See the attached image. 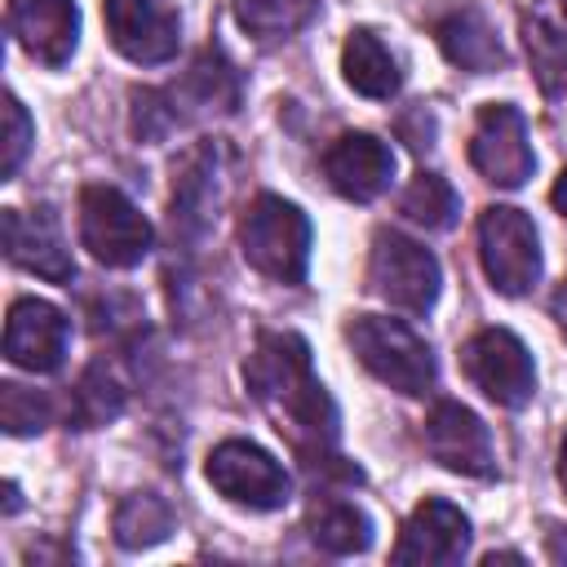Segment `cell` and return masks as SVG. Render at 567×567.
I'll list each match as a JSON object with an SVG mask.
<instances>
[{
  "mask_svg": "<svg viewBox=\"0 0 567 567\" xmlns=\"http://www.w3.org/2000/svg\"><path fill=\"white\" fill-rule=\"evenodd\" d=\"M434 40H439V49H443V58H447L452 66L474 71V75L496 71V66L505 62V49H501V40H496L487 13L474 9V4L447 9V13L434 22Z\"/></svg>",
  "mask_w": 567,
  "mask_h": 567,
  "instance_id": "ffe728a7",
  "label": "cell"
},
{
  "mask_svg": "<svg viewBox=\"0 0 567 567\" xmlns=\"http://www.w3.org/2000/svg\"><path fill=\"white\" fill-rule=\"evenodd\" d=\"M252 399L275 416V430L288 434L297 452L319 461L337 439V408L310 372V346L297 332H261L257 350L244 363Z\"/></svg>",
  "mask_w": 567,
  "mask_h": 567,
  "instance_id": "6da1fadb",
  "label": "cell"
},
{
  "mask_svg": "<svg viewBox=\"0 0 567 567\" xmlns=\"http://www.w3.org/2000/svg\"><path fill=\"white\" fill-rule=\"evenodd\" d=\"M549 199H554V208L567 217V168H563V177L554 182V195H549Z\"/></svg>",
  "mask_w": 567,
  "mask_h": 567,
  "instance_id": "f1b7e54d",
  "label": "cell"
},
{
  "mask_svg": "<svg viewBox=\"0 0 567 567\" xmlns=\"http://www.w3.org/2000/svg\"><path fill=\"white\" fill-rule=\"evenodd\" d=\"M120 408H124V381H120L106 363H93V368L80 377L75 394H71V421H75L80 430H93V425L115 421Z\"/></svg>",
  "mask_w": 567,
  "mask_h": 567,
  "instance_id": "603a6c76",
  "label": "cell"
},
{
  "mask_svg": "<svg viewBox=\"0 0 567 567\" xmlns=\"http://www.w3.org/2000/svg\"><path fill=\"white\" fill-rule=\"evenodd\" d=\"M0 115H4V137H0V177H13V173H18V164H22V155H27V146H31V120H27V111H22V102H18V97H4Z\"/></svg>",
  "mask_w": 567,
  "mask_h": 567,
  "instance_id": "83f0119b",
  "label": "cell"
},
{
  "mask_svg": "<svg viewBox=\"0 0 567 567\" xmlns=\"http://www.w3.org/2000/svg\"><path fill=\"white\" fill-rule=\"evenodd\" d=\"M461 368L501 408H523L536 390V368L527 346L505 328H483L461 346Z\"/></svg>",
  "mask_w": 567,
  "mask_h": 567,
  "instance_id": "ba28073f",
  "label": "cell"
},
{
  "mask_svg": "<svg viewBox=\"0 0 567 567\" xmlns=\"http://www.w3.org/2000/svg\"><path fill=\"white\" fill-rule=\"evenodd\" d=\"M470 549V518L430 496L412 509V518L403 523V536L394 545V563H461V554Z\"/></svg>",
  "mask_w": 567,
  "mask_h": 567,
  "instance_id": "2e32d148",
  "label": "cell"
},
{
  "mask_svg": "<svg viewBox=\"0 0 567 567\" xmlns=\"http://www.w3.org/2000/svg\"><path fill=\"white\" fill-rule=\"evenodd\" d=\"M0 416H4V430L9 434H35L49 421V399L9 381V385H0Z\"/></svg>",
  "mask_w": 567,
  "mask_h": 567,
  "instance_id": "4316f807",
  "label": "cell"
},
{
  "mask_svg": "<svg viewBox=\"0 0 567 567\" xmlns=\"http://www.w3.org/2000/svg\"><path fill=\"white\" fill-rule=\"evenodd\" d=\"M470 164L492 182V186H523L536 168L532 142H527V120L509 102H492L478 111L474 133H470Z\"/></svg>",
  "mask_w": 567,
  "mask_h": 567,
  "instance_id": "30bf717a",
  "label": "cell"
},
{
  "mask_svg": "<svg viewBox=\"0 0 567 567\" xmlns=\"http://www.w3.org/2000/svg\"><path fill=\"white\" fill-rule=\"evenodd\" d=\"M208 483L226 501L248 505V509H279L292 496L288 470L270 452H261L257 443H244V439H226V443L213 447V456H208Z\"/></svg>",
  "mask_w": 567,
  "mask_h": 567,
  "instance_id": "9c48e42d",
  "label": "cell"
},
{
  "mask_svg": "<svg viewBox=\"0 0 567 567\" xmlns=\"http://www.w3.org/2000/svg\"><path fill=\"white\" fill-rule=\"evenodd\" d=\"M235 102H239V80L226 66V58L221 53H199L195 66L186 71L182 89L137 97L133 128H137V137H164L177 120L208 115V111H235Z\"/></svg>",
  "mask_w": 567,
  "mask_h": 567,
  "instance_id": "277c9868",
  "label": "cell"
},
{
  "mask_svg": "<svg viewBox=\"0 0 567 567\" xmlns=\"http://www.w3.org/2000/svg\"><path fill=\"white\" fill-rule=\"evenodd\" d=\"M558 483H563V492H567V439H563V452H558Z\"/></svg>",
  "mask_w": 567,
  "mask_h": 567,
  "instance_id": "4dcf8cb0",
  "label": "cell"
},
{
  "mask_svg": "<svg viewBox=\"0 0 567 567\" xmlns=\"http://www.w3.org/2000/svg\"><path fill=\"white\" fill-rule=\"evenodd\" d=\"M523 44L540 93L567 106V0H532L523 13Z\"/></svg>",
  "mask_w": 567,
  "mask_h": 567,
  "instance_id": "ac0fdd59",
  "label": "cell"
},
{
  "mask_svg": "<svg viewBox=\"0 0 567 567\" xmlns=\"http://www.w3.org/2000/svg\"><path fill=\"white\" fill-rule=\"evenodd\" d=\"M315 9H319V0H235L239 27L257 40L292 35L297 27H306L315 18Z\"/></svg>",
  "mask_w": 567,
  "mask_h": 567,
  "instance_id": "cb8c5ba5",
  "label": "cell"
},
{
  "mask_svg": "<svg viewBox=\"0 0 567 567\" xmlns=\"http://www.w3.org/2000/svg\"><path fill=\"white\" fill-rule=\"evenodd\" d=\"M13 40L44 66H62L75 53L80 13L71 0H9Z\"/></svg>",
  "mask_w": 567,
  "mask_h": 567,
  "instance_id": "e0dca14e",
  "label": "cell"
},
{
  "mask_svg": "<svg viewBox=\"0 0 567 567\" xmlns=\"http://www.w3.org/2000/svg\"><path fill=\"white\" fill-rule=\"evenodd\" d=\"M106 13V35L111 44L137 62V66H159L177 53L182 22L164 0H102Z\"/></svg>",
  "mask_w": 567,
  "mask_h": 567,
  "instance_id": "8fae6325",
  "label": "cell"
},
{
  "mask_svg": "<svg viewBox=\"0 0 567 567\" xmlns=\"http://www.w3.org/2000/svg\"><path fill=\"white\" fill-rule=\"evenodd\" d=\"M173 532V509L142 492V496H128L120 509H115V540L124 549H146V545H159L164 536Z\"/></svg>",
  "mask_w": 567,
  "mask_h": 567,
  "instance_id": "d4e9b609",
  "label": "cell"
},
{
  "mask_svg": "<svg viewBox=\"0 0 567 567\" xmlns=\"http://www.w3.org/2000/svg\"><path fill=\"white\" fill-rule=\"evenodd\" d=\"M368 284L381 301H390L403 315H425L439 297V261L430 248L399 230H381L372 239V261H368Z\"/></svg>",
  "mask_w": 567,
  "mask_h": 567,
  "instance_id": "8992f818",
  "label": "cell"
},
{
  "mask_svg": "<svg viewBox=\"0 0 567 567\" xmlns=\"http://www.w3.org/2000/svg\"><path fill=\"white\" fill-rule=\"evenodd\" d=\"M306 527H310V540L323 554H363L372 545L368 514L354 501H341V496H319L306 514Z\"/></svg>",
  "mask_w": 567,
  "mask_h": 567,
  "instance_id": "44dd1931",
  "label": "cell"
},
{
  "mask_svg": "<svg viewBox=\"0 0 567 567\" xmlns=\"http://www.w3.org/2000/svg\"><path fill=\"white\" fill-rule=\"evenodd\" d=\"M554 310H558V319H563V328H567V284L558 288V297H554Z\"/></svg>",
  "mask_w": 567,
  "mask_h": 567,
  "instance_id": "f546056e",
  "label": "cell"
},
{
  "mask_svg": "<svg viewBox=\"0 0 567 567\" xmlns=\"http://www.w3.org/2000/svg\"><path fill=\"white\" fill-rule=\"evenodd\" d=\"M4 252L13 266H22L40 279H53V284H66L75 275L71 248H66L62 226L49 208H35V213L9 208L4 213Z\"/></svg>",
  "mask_w": 567,
  "mask_h": 567,
  "instance_id": "9a60e30c",
  "label": "cell"
},
{
  "mask_svg": "<svg viewBox=\"0 0 567 567\" xmlns=\"http://www.w3.org/2000/svg\"><path fill=\"white\" fill-rule=\"evenodd\" d=\"M341 71H346L350 89L363 97L381 102V97L399 93V62L390 58V49L372 31H350V40L341 49Z\"/></svg>",
  "mask_w": 567,
  "mask_h": 567,
  "instance_id": "7402d4cb",
  "label": "cell"
},
{
  "mask_svg": "<svg viewBox=\"0 0 567 567\" xmlns=\"http://www.w3.org/2000/svg\"><path fill=\"white\" fill-rule=\"evenodd\" d=\"M425 452L452 470V474H465V478H487L496 470V452H492V434L487 425L461 408V403H439L430 416H425Z\"/></svg>",
  "mask_w": 567,
  "mask_h": 567,
  "instance_id": "4fadbf2b",
  "label": "cell"
},
{
  "mask_svg": "<svg viewBox=\"0 0 567 567\" xmlns=\"http://www.w3.org/2000/svg\"><path fill=\"white\" fill-rule=\"evenodd\" d=\"M66 337H71V323L58 306L40 297L13 301L4 323V359L27 372H58L66 359Z\"/></svg>",
  "mask_w": 567,
  "mask_h": 567,
  "instance_id": "7c38bea8",
  "label": "cell"
},
{
  "mask_svg": "<svg viewBox=\"0 0 567 567\" xmlns=\"http://www.w3.org/2000/svg\"><path fill=\"white\" fill-rule=\"evenodd\" d=\"M478 257H483V275L492 279L496 292H505V297L527 292L540 275V248H536L532 217L518 208H483Z\"/></svg>",
  "mask_w": 567,
  "mask_h": 567,
  "instance_id": "52a82bcc",
  "label": "cell"
},
{
  "mask_svg": "<svg viewBox=\"0 0 567 567\" xmlns=\"http://www.w3.org/2000/svg\"><path fill=\"white\" fill-rule=\"evenodd\" d=\"M346 341L354 350V359L385 381L399 394H425L434 385V354L430 346L399 319H381V315H363L346 328Z\"/></svg>",
  "mask_w": 567,
  "mask_h": 567,
  "instance_id": "3957f363",
  "label": "cell"
},
{
  "mask_svg": "<svg viewBox=\"0 0 567 567\" xmlns=\"http://www.w3.org/2000/svg\"><path fill=\"white\" fill-rule=\"evenodd\" d=\"M323 173H328L337 195H346L354 204H368V199H377L390 186L394 151L381 137H372V133H341L323 151Z\"/></svg>",
  "mask_w": 567,
  "mask_h": 567,
  "instance_id": "5bb4252c",
  "label": "cell"
},
{
  "mask_svg": "<svg viewBox=\"0 0 567 567\" xmlns=\"http://www.w3.org/2000/svg\"><path fill=\"white\" fill-rule=\"evenodd\" d=\"M399 208H403L408 221H416V226H425V230H447V226L456 221V213H461V199H456V190H452L443 177L421 173V177H412V186L403 190Z\"/></svg>",
  "mask_w": 567,
  "mask_h": 567,
  "instance_id": "484cf974",
  "label": "cell"
},
{
  "mask_svg": "<svg viewBox=\"0 0 567 567\" xmlns=\"http://www.w3.org/2000/svg\"><path fill=\"white\" fill-rule=\"evenodd\" d=\"M80 239L102 266H137L151 252V221L137 204L115 186H84L80 190Z\"/></svg>",
  "mask_w": 567,
  "mask_h": 567,
  "instance_id": "5b68a950",
  "label": "cell"
},
{
  "mask_svg": "<svg viewBox=\"0 0 567 567\" xmlns=\"http://www.w3.org/2000/svg\"><path fill=\"white\" fill-rule=\"evenodd\" d=\"M239 252L257 275L275 284H301L310 261L306 213L279 195H257L239 217Z\"/></svg>",
  "mask_w": 567,
  "mask_h": 567,
  "instance_id": "7a4b0ae2",
  "label": "cell"
},
{
  "mask_svg": "<svg viewBox=\"0 0 567 567\" xmlns=\"http://www.w3.org/2000/svg\"><path fill=\"white\" fill-rule=\"evenodd\" d=\"M217 204H221V151L204 142L182 159L173 177V230L182 239L204 235L217 221Z\"/></svg>",
  "mask_w": 567,
  "mask_h": 567,
  "instance_id": "d6986e66",
  "label": "cell"
}]
</instances>
